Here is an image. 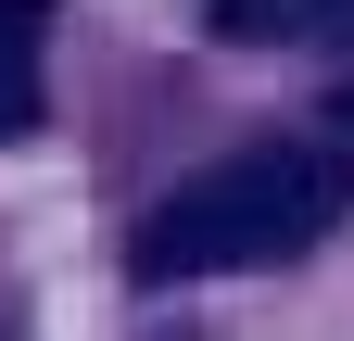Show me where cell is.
<instances>
[{"label": "cell", "instance_id": "1", "mask_svg": "<svg viewBox=\"0 0 354 341\" xmlns=\"http://www.w3.org/2000/svg\"><path fill=\"white\" fill-rule=\"evenodd\" d=\"M354 202V164L329 139H253L228 164H203L190 190L140 228V278L177 291V278H241V266H291L317 253Z\"/></svg>", "mask_w": 354, "mask_h": 341}, {"label": "cell", "instance_id": "6", "mask_svg": "<svg viewBox=\"0 0 354 341\" xmlns=\"http://www.w3.org/2000/svg\"><path fill=\"white\" fill-rule=\"evenodd\" d=\"M140 341H203V329H140Z\"/></svg>", "mask_w": 354, "mask_h": 341}, {"label": "cell", "instance_id": "2", "mask_svg": "<svg viewBox=\"0 0 354 341\" xmlns=\"http://www.w3.org/2000/svg\"><path fill=\"white\" fill-rule=\"evenodd\" d=\"M38 26H51V0H0V139H26V126L51 114V76H38Z\"/></svg>", "mask_w": 354, "mask_h": 341}, {"label": "cell", "instance_id": "3", "mask_svg": "<svg viewBox=\"0 0 354 341\" xmlns=\"http://www.w3.org/2000/svg\"><path fill=\"white\" fill-rule=\"evenodd\" d=\"M317 26V0H215V38H291Z\"/></svg>", "mask_w": 354, "mask_h": 341}, {"label": "cell", "instance_id": "4", "mask_svg": "<svg viewBox=\"0 0 354 341\" xmlns=\"http://www.w3.org/2000/svg\"><path fill=\"white\" fill-rule=\"evenodd\" d=\"M317 26H329V38H342V51H354V0H317Z\"/></svg>", "mask_w": 354, "mask_h": 341}, {"label": "cell", "instance_id": "5", "mask_svg": "<svg viewBox=\"0 0 354 341\" xmlns=\"http://www.w3.org/2000/svg\"><path fill=\"white\" fill-rule=\"evenodd\" d=\"M329 126H342V139H354V76H342V89H329Z\"/></svg>", "mask_w": 354, "mask_h": 341}]
</instances>
